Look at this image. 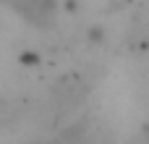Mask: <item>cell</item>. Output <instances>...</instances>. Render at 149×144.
Listing matches in <instances>:
<instances>
[{
    "instance_id": "6da1fadb",
    "label": "cell",
    "mask_w": 149,
    "mask_h": 144,
    "mask_svg": "<svg viewBox=\"0 0 149 144\" xmlns=\"http://www.w3.org/2000/svg\"><path fill=\"white\" fill-rule=\"evenodd\" d=\"M21 10H24V16H26L31 24H37V26H47V24L55 21V10H58V5H55L52 0H42V3H29V5L21 8Z\"/></svg>"
},
{
    "instance_id": "7a4b0ae2",
    "label": "cell",
    "mask_w": 149,
    "mask_h": 144,
    "mask_svg": "<svg viewBox=\"0 0 149 144\" xmlns=\"http://www.w3.org/2000/svg\"><path fill=\"white\" fill-rule=\"evenodd\" d=\"M102 39H105L102 26H89V29H86V42H89V45H100Z\"/></svg>"
},
{
    "instance_id": "3957f363",
    "label": "cell",
    "mask_w": 149,
    "mask_h": 144,
    "mask_svg": "<svg viewBox=\"0 0 149 144\" xmlns=\"http://www.w3.org/2000/svg\"><path fill=\"white\" fill-rule=\"evenodd\" d=\"M21 60H24V63H29V66H34V63H37V55H34V52H24V55H21Z\"/></svg>"
},
{
    "instance_id": "277c9868",
    "label": "cell",
    "mask_w": 149,
    "mask_h": 144,
    "mask_svg": "<svg viewBox=\"0 0 149 144\" xmlns=\"http://www.w3.org/2000/svg\"><path fill=\"white\" fill-rule=\"evenodd\" d=\"M141 136H144V139H147V142H149V123H147V126H144V131H141Z\"/></svg>"
},
{
    "instance_id": "5b68a950",
    "label": "cell",
    "mask_w": 149,
    "mask_h": 144,
    "mask_svg": "<svg viewBox=\"0 0 149 144\" xmlns=\"http://www.w3.org/2000/svg\"><path fill=\"white\" fill-rule=\"evenodd\" d=\"M34 144H47V142H34Z\"/></svg>"
}]
</instances>
